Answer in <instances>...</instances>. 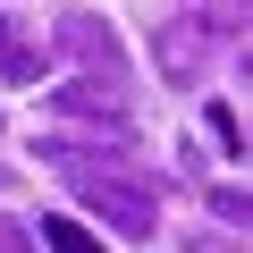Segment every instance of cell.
Listing matches in <instances>:
<instances>
[{"label": "cell", "instance_id": "6da1fadb", "mask_svg": "<svg viewBox=\"0 0 253 253\" xmlns=\"http://www.w3.org/2000/svg\"><path fill=\"white\" fill-rule=\"evenodd\" d=\"M42 152L68 169L76 203H84V211H101L118 236H152V228H161V194H152L144 177H126V169H101V161H84L76 144H42Z\"/></svg>", "mask_w": 253, "mask_h": 253}, {"label": "cell", "instance_id": "7a4b0ae2", "mask_svg": "<svg viewBox=\"0 0 253 253\" xmlns=\"http://www.w3.org/2000/svg\"><path fill=\"white\" fill-rule=\"evenodd\" d=\"M59 51H68V59H84L101 84H118V76H126V42H118L101 17H59Z\"/></svg>", "mask_w": 253, "mask_h": 253}, {"label": "cell", "instance_id": "3957f363", "mask_svg": "<svg viewBox=\"0 0 253 253\" xmlns=\"http://www.w3.org/2000/svg\"><path fill=\"white\" fill-rule=\"evenodd\" d=\"M219 34H228V17H177V26H161V68L169 76H194Z\"/></svg>", "mask_w": 253, "mask_h": 253}, {"label": "cell", "instance_id": "277c9868", "mask_svg": "<svg viewBox=\"0 0 253 253\" xmlns=\"http://www.w3.org/2000/svg\"><path fill=\"white\" fill-rule=\"evenodd\" d=\"M59 110H76V118L110 126V135H135V126H126V110H118V93H101V76H84V84H59Z\"/></svg>", "mask_w": 253, "mask_h": 253}, {"label": "cell", "instance_id": "5b68a950", "mask_svg": "<svg viewBox=\"0 0 253 253\" xmlns=\"http://www.w3.org/2000/svg\"><path fill=\"white\" fill-rule=\"evenodd\" d=\"M0 76H9V84H34V76H42V51L26 42L17 17H0Z\"/></svg>", "mask_w": 253, "mask_h": 253}, {"label": "cell", "instance_id": "8992f818", "mask_svg": "<svg viewBox=\"0 0 253 253\" xmlns=\"http://www.w3.org/2000/svg\"><path fill=\"white\" fill-rule=\"evenodd\" d=\"M42 245H51V253H110V245H93L76 219H42Z\"/></svg>", "mask_w": 253, "mask_h": 253}, {"label": "cell", "instance_id": "52a82bcc", "mask_svg": "<svg viewBox=\"0 0 253 253\" xmlns=\"http://www.w3.org/2000/svg\"><path fill=\"white\" fill-rule=\"evenodd\" d=\"M211 135H219L228 152H245V126H236V110H228V101H211Z\"/></svg>", "mask_w": 253, "mask_h": 253}, {"label": "cell", "instance_id": "ba28073f", "mask_svg": "<svg viewBox=\"0 0 253 253\" xmlns=\"http://www.w3.org/2000/svg\"><path fill=\"white\" fill-rule=\"evenodd\" d=\"M211 211H219V219H236V228H245V194H236V186H211Z\"/></svg>", "mask_w": 253, "mask_h": 253}, {"label": "cell", "instance_id": "9c48e42d", "mask_svg": "<svg viewBox=\"0 0 253 253\" xmlns=\"http://www.w3.org/2000/svg\"><path fill=\"white\" fill-rule=\"evenodd\" d=\"M0 253H34V236H26L17 219H0Z\"/></svg>", "mask_w": 253, "mask_h": 253}]
</instances>
